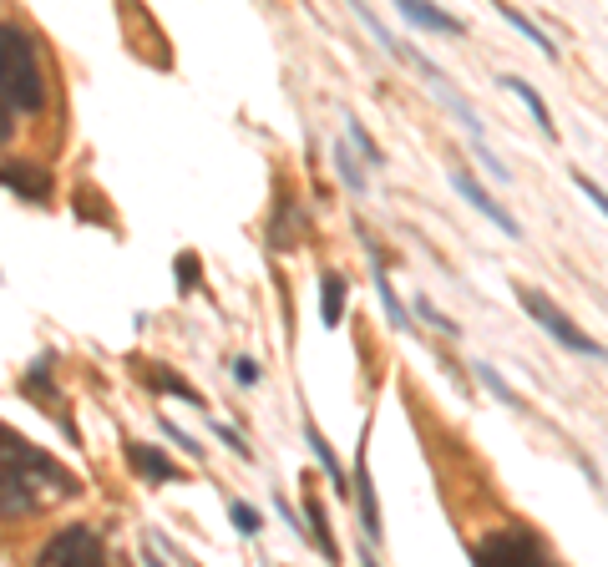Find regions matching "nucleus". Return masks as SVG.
Returning a JSON list of instances; mask_svg holds the SVG:
<instances>
[{
	"label": "nucleus",
	"instance_id": "1",
	"mask_svg": "<svg viewBox=\"0 0 608 567\" xmlns=\"http://www.w3.org/2000/svg\"><path fill=\"white\" fill-rule=\"evenodd\" d=\"M76 492H82V481L61 461H51L11 426H0V517H31L56 502H71Z\"/></svg>",
	"mask_w": 608,
	"mask_h": 567
},
{
	"label": "nucleus",
	"instance_id": "2",
	"mask_svg": "<svg viewBox=\"0 0 608 567\" xmlns=\"http://www.w3.org/2000/svg\"><path fill=\"white\" fill-rule=\"evenodd\" d=\"M0 102L16 112H41L46 107V76L36 56V36L16 21L0 26Z\"/></svg>",
	"mask_w": 608,
	"mask_h": 567
},
{
	"label": "nucleus",
	"instance_id": "3",
	"mask_svg": "<svg viewBox=\"0 0 608 567\" xmlns=\"http://www.w3.org/2000/svg\"><path fill=\"white\" fill-rule=\"evenodd\" d=\"M41 562L46 567H97L107 562V542L92 522H66L46 547H41Z\"/></svg>",
	"mask_w": 608,
	"mask_h": 567
},
{
	"label": "nucleus",
	"instance_id": "4",
	"mask_svg": "<svg viewBox=\"0 0 608 567\" xmlns=\"http://www.w3.org/2000/svg\"><path fill=\"white\" fill-rule=\"evenodd\" d=\"M517 299H522V309H527L532 319H538V324H543V330H548V335H553L563 350H573V355H588V360H608V350H603L593 335H583V330H578V324H573V319H568V314H563L553 299H543L538 289H522Z\"/></svg>",
	"mask_w": 608,
	"mask_h": 567
},
{
	"label": "nucleus",
	"instance_id": "5",
	"mask_svg": "<svg viewBox=\"0 0 608 567\" xmlns=\"http://www.w3.org/2000/svg\"><path fill=\"white\" fill-rule=\"evenodd\" d=\"M477 562H543V542L532 532H492L477 542Z\"/></svg>",
	"mask_w": 608,
	"mask_h": 567
},
{
	"label": "nucleus",
	"instance_id": "6",
	"mask_svg": "<svg viewBox=\"0 0 608 567\" xmlns=\"http://www.w3.org/2000/svg\"><path fill=\"white\" fill-rule=\"evenodd\" d=\"M451 188L462 193V198H467V203H472V208H477L482 218H492V223H497V228H502L507 238H522V223H517V218L507 213V208H497V198H492V193H487V188H482V183H477V178L467 173V168H451Z\"/></svg>",
	"mask_w": 608,
	"mask_h": 567
},
{
	"label": "nucleus",
	"instance_id": "7",
	"mask_svg": "<svg viewBox=\"0 0 608 567\" xmlns=\"http://www.w3.org/2000/svg\"><path fill=\"white\" fill-rule=\"evenodd\" d=\"M0 188H11V193H21V198H31V203H46L51 198V178L36 168V162H16V157H6L0 162Z\"/></svg>",
	"mask_w": 608,
	"mask_h": 567
},
{
	"label": "nucleus",
	"instance_id": "8",
	"mask_svg": "<svg viewBox=\"0 0 608 567\" xmlns=\"http://www.w3.org/2000/svg\"><path fill=\"white\" fill-rule=\"evenodd\" d=\"M396 11H401L416 31H431V36H467V26L456 21L451 11L431 6V0H396Z\"/></svg>",
	"mask_w": 608,
	"mask_h": 567
},
{
	"label": "nucleus",
	"instance_id": "9",
	"mask_svg": "<svg viewBox=\"0 0 608 567\" xmlns=\"http://www.w3.org/2000/svg\"><path fill=\"white\" fill-rule=\"evenodd\" d=\"M127 461H132V471H142L152 486H168V481H178V466L158 451V446H142V441H127Z\"/></svg>",
	"mask_w": 608,
	"mask_h": 567
},
{
	"label": "nucleus",
	"instance_id": "10",
	"mask_svg": "<svg viewBox=\"0 0 608 567\" xmlns=\"http://www.w3.org/2000/svg\"><path fill=\"white\" fill-rule=\"evenodd\" d=\"M350 492H355V502H360V527H365V537L375 542V537H380V512H375V486H370L365 446H360V461H355V476H350Z\"/></svg>",
	"mask_w": 608,
	"mask_h": 567
},
{
	"label": "nucleus",
	"instance_id": "11",
	"mask_svg": "<svg viewBox=\"0 0 608 567\" xmlns=\"http://www.w3.org/2000/svg\"><path fill=\"white\" fill-rule=\"evenodd\" d=\"M304 441H310V451L320 456V466H325V476H330V492H335V497L345 502V497H350V476H345V466L335 461V451H330V441L320 436V426H315L310 416H304Z\"/></svg>",
	"mask_w": 608,
	"mask_h": 567
},
{
	"label": "nucleus",
	"instance_id": "12",
	"mask_svg": "<svg viewBox=\"0 0 608 567\" xmlns=\"http://www.w3.org/2000/svg\"><path fill=\"white\" fill-rule=\"evenodd\" d=\"M365 249H370V269H375V294H380V304H386V319L396 324L401 335H411V314H406V304L396 299V289H391L386 269H380V259H375V243H370V238H365Z\"/></svg>",
	"mask_w": 608,
	"mask_h": 567
},
{
	"label": "nucleus",
	"instance_id": "13",
	"mask_svg": "<svg viewBox=\"0 0 608 567\" xmlns=\"http://www.w3.org/2000/svg\"><path fill=\"white\" fill-rule=\"evenodd\" d=\"M502 87H507V92H517V97H522V107H527V112H532V122H538V127H543V132H548V142H553V137H558V122H553V112H548V107H543V97H538V87H527V81H522V76H502Z\"/></svg>",
	"mask_w": 608,
	"mask_h": 567
},
{
	"label": "nucleus",
	"instance_id": "14",
	"mask_svg": "<svg viewBox=\"0 0 608 567\" xmlns=\"http://www.w3.org/2000/svg\"><path fill=\"white\" fill-rule=\"evenodd\" d=\"M492 6H497V16H502V21H507V26H512L517 36H527V41H532V46H538V51H543L548 61L558 56V46H553V41H548V36L538 31V26H532V21H527V16H522L517 6H507V0H492Z\"/></svg>",
	"mask_w": 608,
	"mask_h": 567
},
{
	"label": "nucleus",
	"instance_id": "15",
	"mask_svg": "<svg viewBox=\"0 0 608 567\" xmlns=\"http://www.w3.org/2000/svg\"><path fill=\"white\" fill-rule=\"evenodd\" d=\"M340 304H345V279L325 274L320 279V319H325V330H340Z\"/></svg>",
	"mask_w": 608,
	"mask_h": 567
},
{
	"label": "nucleus",
	"instance_id": "16",
	"mask_svg": "<svg viewBox=\"0 0 608 567\" xmlns=\"http://www.w3.org/2000/svg\"><path fill=\"white\" fill-rule=\"evenodd\" d=\"M304 512H310V527H315V542H320V552L335 562L340 557V547H335V537H330V522H325V507L315 502V492L310 486H304Z\"/></svg>",
	"mask_w": 608,
	"mask_h": 567
},
{
	"label": "nucleus",
	"instance_id": "17",
	"mask_svg": "<svg viewBox=\"0 0 608 567\" xmlns=\"http://www.w3.org/2000/svg\"><path fill=\"white\" fill-rule=\"evenodd\" d=\"M345 137L355 142V152H360V162H365V168H380V162H386V152L375 147V137H370V132H365L355 117H345Z\"/></svg>",
	"mask_w": 608,
	"mask_h": 567
},
{
	"label": "nucleus",
	"instance_id": "18",
	"mask_svg": "<svg viewBox=\"0 0 608 567\" xmlns=\"http://www.w3.org/2000/svg\"><path fill=\"white\" fill-rule=\"evenodd\" d=\"M335 168H340L345 188L365 193V168H360V162H355V147H350V142H335Z\"/></svg>",
	"mask_w": 608,
	"mask_h": 567
},
{
	"label": "nucleus",
	"instance_id": "19",
	"mask_svg": "<svg viewBox=\"0 0 608 567\" xmlns=\"http://www.w3.org/2000/svg\"><path fill=\"white\" fill-rule=\"evenodd\" d=\"M147 385H158V390H168V395H183L188 405H203V395H198L188 380H178V375H168V370H158V365H147Z\"/></svg>",
	"mask_w": 608,
	"mask_h": 567
},
{
	"label": "nucleus",
	"instance_id": "20",
	"mask_svg": "<svg viewBox=\"0 0 608 567\" xmlns=\"http://www.w3.org/2000/svg\"><path fill=\"white\" fill-rule=\"evenodd\" d=\"M228 517H234V527H239L244 537H259V532H264V517H259L249 502H228Z\"/></svg>",
	"mask_w": 608,
	"mask_h": 567
},
{
	"label": "nucleus",
	"instance_id": "21",
	"mask_svg": "<svg viewBox=\"0 0 608 567\" xmlns=\"http://www.w3.org/2000/svg\"><path fill=\"white\" fill-rule=\"evenodd\" d=\"M416 314H421V319L431 324V330H441L446 340H456V335H462V330H456V324H451V319H446V314H441L436 304H426V299H416Z\"/></svg>",
	"mask_w": 608,
	"mask_h": 567
},
{
	"label": "nucleus",
	"instance_id": "22",
	"mask_svg": "<svg viewBox=\"0 0 608 567\" xmlns=\"http://www.w3.org/2000/svg\"><path fill=\"white\" fill-rule=\"evenodd\" d=\"M477 380H482V385H487V390H492L497 400H507V405H517V395L507 390V380H502V375H497V370H492L487 360H477Z\"/></svg>",
	"mask_w": 608,
	"mask_h": 567
},
{
	"label": "nucleus",
	"instance_id": "23",
	"mask_svg": "<svg viewBox=\"0 0 608 567\" xmlns=\"http://www.w3.org/2000/svg\"><path fill=\"white\" fill-rule=\"evenodd\" d=\"M213 436L228 446V451H234V456H244V461H254V451H249V441L234 431V426H223V421H213Z\"/></svg>",
	"mask_w": 608,
	"mask_h": 567
},
{
	"label": "nucleus",
	"instance_id": "24",
	"mask_svg": "<svg viewBox=\"0 0 608 567\" xmlns=\"http://www.w3.org/2000/svg\"><path fill=\"white\" fill-rule=\"evenodd\" d=\"M573 183H578V193H583V198H588V203H593V208H598V213L608 218V193H603V188H598V183H593L588 173H573Z\"/></svg>",
	"mask_w": 608,
	"mask_h": 567
},
{
	"label": "nucleus",
	"instance_id": "25",
	"mask_svg": "<svg viewBox=\"0 0 608 567\" xmlns=\"http://www.w3.org/2000/svg\"><path fill=\"white\" fill-rule=\"evenodd\" d=\"M158 426H163V436H168V441H173V446H183V451H188V456H203V441H193V436H188V431H178V426H173V421H168V416H163V421H158Z\"/></svg>",
	"mask_w": 608,
	"mask_h": 567
},
{
	"label": "nucleus",
	"instance_id": "26",
	"mask_svg": "<svg viewBox=\"0 0 608 567\" xmlns=\"http://www.w3.org/2000/svg\"><path fill=\"white\" fill-rule=\"evenodd\" d=\"M193 284H198V259L183 254V259H178V289H193Z\"/></svg>",
	"mask_w": 608,
	"mask_h": 567
},
{
	"label": "nucleus",
	"instance_id": "27",
	"mask_svg": "<svg viewBox=\"0 0 608 567\" xmlns=\"http://www.w3.org/2000/svg\"><path fill=\"white\" fill-rule=\"evenodd\" d=\"M234 380H239V385H259V365H254V360H239V365H234Z\"/></svg>",
	"mask_w": 608,
	"mask_h": 567
},
{
	"label": "nucleus",
	"instance_id": "28",
	"mask_svg": "<svg viewBox=\"0 0 608 567\" xmlns=\"http://www.w3.org/2000/svg\"><path fill=\"white\" fill-rule=\"evenodd\" d=\"M477 157H482V168H487L492 178H507V168H502V162H497V157H492V152H487L482 142H477Z\"/></svg>",
	"mask_w": 608,
	"mask_h": 567
},
{
	"label": "nucleus",
	"instance_id": "29",
	"mask_svg": "<svg viewBox=\"0 0 608 567\" xmlns=\"http://www.w3.org/2000/svg\"><path fill=\"white\" fill-rule=\"evenodd\" d=\"M11 132H16V122H11V112H6V102H0V142H11Z\"/></svg>",
	"mask_w": 608,
	"mask_h": 567
}]
</instances>
